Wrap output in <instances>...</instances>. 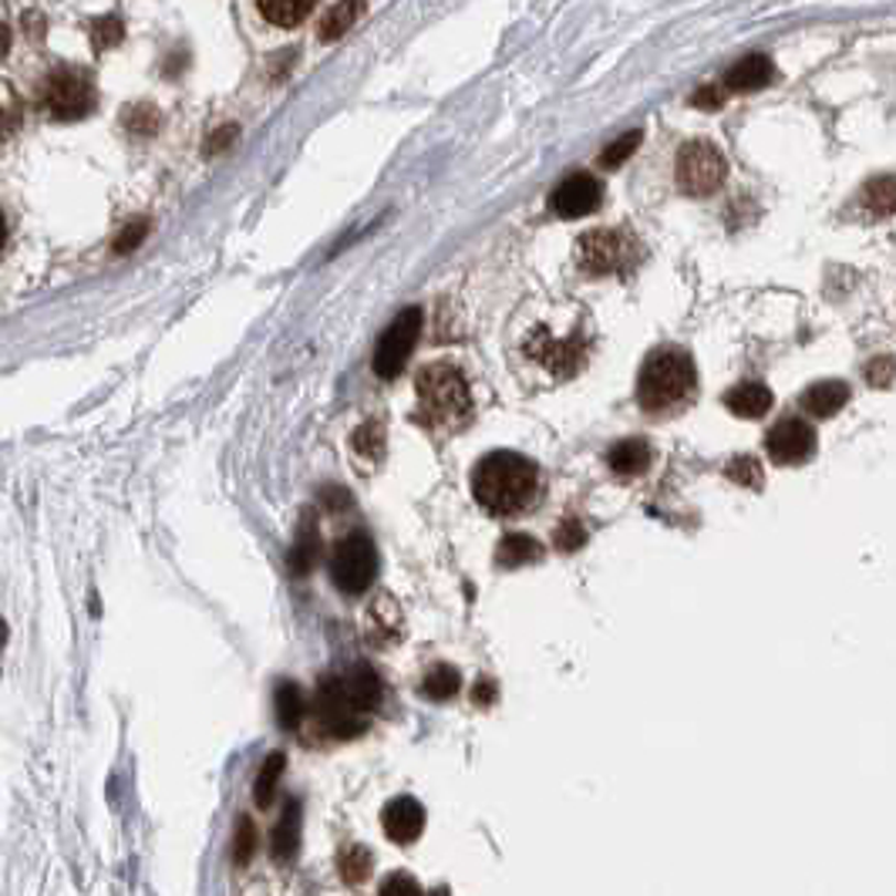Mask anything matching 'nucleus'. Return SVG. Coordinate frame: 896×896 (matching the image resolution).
Instances as JSON below:
<instances>
[{"label": "nucleus", "instance_id": "obj_1", "mask_svg": "<svg viewBox=\"0 0 896 896\" xmlns=\"http://www.w3.org/2000/svg\"><path fill=\"white\" fill-rule=\"evenodd\" d=\"M472 495L492 516H520L540 495V469L516 452H492L472 469Z\"/></svg>", "mask_w": 896, "mask_h": 896}, {"label": "nucleus", "instance_id": "obj_2", "mask_svg": "<svg viewBox=\"0 0 896 896\" xmlns=\"http://www.w3.org/2000/svg\"><path fill=\"white\" fill-rule=\"evenodd\" d=\"M694 384H697L694 361L684 351H678V348L654 351L644 361V367H640V381H637L640 408L668 412V408L681 405L684 398H691Z\"/></svg>", "mask_w": 896, "mask_h": 896}, {"label": "nucleus", "instance_id": "obj_3", "mask_svg": "<svg viewBox=\"0 0 896 896\" xmlns=\"http://www.w3.org/2000/svg\"><path fill=\"white\" fill-rule=\"evenodd\" d=\"M415 392H418V402L422 408L448 425V428H459L469 422L472 415V395H469V384H466V374L456 367V364H425L415 377Z\"/></svg>", "mask_w": 896, "mask_h": 896}, {"label": "nucleus", "instance_id": "obj_4", "mask_svg": "<svg viewBox=\"0 0 896 896\" xmlns=\"http://www.w3.org/2000/svg\"><path fill=\"white\" fill-rule=\"evenodd\" d=\"M41 108L51 115V118H61V121H72V118H85L95 105V88L88 82L85 72H75V68H57L44 78L41 85V95H38Z\"/></svg>", "mask_w": 896, "mask_h": 896}, {"label": "nucleus", "instance_id": "obj_5", "mask_svg": "<svg viewBox=\"0 0 896 896\" xmlns=\"http://www.w3.org/2000/svg\"><path fill=\"white\" fill-rule=\"evenodd\" d=\"M377 573V553L374 543L364 533H351L348 540L338 543L334 559H331V580L341 594L358 597L374 584Z\"/></svg>", "mask_w": 896, "mask_h": 896}, {"label": "nucleus", "instance_id": "obj_6", "mask_svg": "<svg viewBox=\"0 0 896 896\" xmlns=\"http://www.w3.org/2000/svg\"><path fill=\"white\" fill-rule=\"evenodd\" d=\"M576 264L594 277L620 274L623 267L637 264V246L630 236L617 230H594V233H584L580 243H576Z\"/></svg>", "mask_w": 896, "mask_h": 896}, {"label": "nucleus", "instance_id": "obj_7", "mask_svg": "<svg viewBox=\"0 0 896 896\" xmlns=\"http://www.w3.org/2000/svg\"><path fill=\"white\" fill-rule=\"evenodd\" d=\"M418 334H422V310L418 307L402 310L374 348V374L384 381L402 374V367L408 364V358L418 344Z\"/></svg>", "mask_w": 896, "mask_h": 896}, {"label": "nucleus", "instance_id": "obj_8", "mask_svg": "<svg viewBox=\"0 0 896 896\" xmlns=\"http://www.w3.org/2000/svg\"><path fill=\"white\" fill-rule=\"evenodd\" d=\"M725 156L712 142H687L678 152V182L691 196H708L725 182Z\"/></svg>", "mask_w": 896, "mask_h": 896}, {"label": "nucleus", "instance_id": "obj_9", "mask_svg": "<svg viewBox=\"0 0 896 896\" xmlns=\"http://www.w3.org/2000/svg\"><path fill=\"white\" fill-rule=\"evenodd\" d=\"M317 722L334 738H358L364 732V718L351 708L341 678H328L317 684Z\"/></svg>", "mask_w": 896, "mask_h": 896}, {"label": "nucleus", "instance_id": "obj_10", "mask_svg": "<svg viewBox=\"0 0 896 896\" xmlns=\"http://www.w3.org/2000/svg\"><path fill=\"white\" fill-rule=\"evenodd\" d=\"M604 200V185L590 175V172H573L566 175L550 196V210L559 220H580L587 213H594Z\"/></svg>", "mask_w": 896, "mask_h": 896}, {"label": "nucleus", "instance_id": "obj_11", "mask_svg": "<svg viewBox=\"0 0 896 896\" xmlns=\"http://www.w3.org/2000/svg\"><path fill=\"white\" fill-rule=\"evenodd\" d=\"M526 354H530L536 364L550 367L553 374H573L576 367L584 364L587 344H584L580 338L556 341V338H550L546 328H536V331L530 334V341H526Z\"/></svg>", "mask_w": 896, "mask_h": 896}, {"label": "nucleus", "instance_id": "obj_12", "mask_svg": "<svg viewBox=\"0 0 896 896\" xmlns=\"http://www.w3.org/2000/svg\"><path fill=\"white\" fill-rule=\"evenodd\" d=\"M765 448L779 466H802L815 452V431L799 418H786L768 431Z\"/></svg>", "mask_w": 896, "mask_h": 896}, {"label": "nucleus", "instance_id": "obj_13", "mask_svg": "<svg viewBox=\"0 0 896 896\" xmlns=\"http://www.w3.org/2000/svg\"><path fill=\"white\" fill-rule=\"evenodd\" d=\"M384 832H388V840L398 843V846H408L422 836V829H425V809L418 799L412 796H398L392 799L388 806H384Z\"/></svg>", "mask_w": 896, "mask_h": 896}, {"label": "nucleus", "instance_id": "obj_14", "mask_svg": "<svg viewBox=\"0 0 896 896\" xmlns=\"http://www.w3.org/2000/svg\"><path fill=\"white\" fill-rule=\"evenodd\" d=\"M402 627H405V620H402V607L395 604V597H392V594H381V597H374V600H371L367 617H364V633H367L371 644H377V648H388V644H395L398 633H402Z\"/></svg>", "mask_w": 896, "mask_h": 896}, {"label": "nucleus", "instance_id": "obj_15", "mask_svg": "<svg viewBox=\"0 0 896 896\" xmlns=\"http://www.w3.org/2000/svg\"><path fill=\"white\" fill-rule=\"evenodd\" d=\"M776 78V64L765 54H745L725 72V92H758L765 85H772Z\"/></svg>", "mask_w": 896, "mask_h": 896}, {"label": "nucleus", "instance_id": "obj_16", "mask_svg": "<svg viewBox=\"0 0 896 896\" xmlns=\"http://www.w3.org/2000/svg\"><path fill=\"white\" fill-rule=\"evenodd\" d=\"M341 684H344V694H348L351 708H354L358 715L374 712L377 704H381V697H384V684H381V678H377L367 664H354V668L341 678Z\"/></svg>", "mask_w": 896, "mask_h": 896}, {"label": "nucleus", "instance_id": "obj_17", "mask_svg": "<svg viewBox=\"0 0 896 896\" xmlns=\"http://www.w3.org/2000/svg\"><path fill=\"white\" fill-rule=\"evenodd\" d=\"M725 408L738 418H761V415H768V408H772V392L758 381L735 384V388L725 395Z\"/></svg>", "mask_w": 896, "mask_h": 896}, {"label": "nucleus", "instance_id": "obj_18", "mask_svg": "<svg viewBox=\"0 0 896 896\" xmlns=\"http://www.w3.org/2000/svg\"><path fill=\"white\" fill-rule=\"evenodd\" d=\"M297 850H300V802L290 799L284 806V815L274 829V836H270V853L277 863H287L297 856Z\"/></svg>", "mask_w": 896, "mask_h": 896}, {"label": "nucleus", "instance_id": "obj_19", "mask_svg": "<svg viewBox=\"0 0 896 896\" xmlns=\"http://www.w3.org/2000/svg\"><path fill=\"white\" fill-rule=\"evenodd\" d=\"M850 402V388L843 381H819L812 388L802 395V408L812 415V418H829L836 415L843 405Z\"/></svg>", "mask_w": 896, "mask_h": 896}, {"label": "nucleus", "instance_id": "obj_20", "mask_svg": "<svg viewBox=\"0 0 896 896\" xmlns=\"http://www.w3.org/2000/svg\"><path fill=\"white\" fill-rule=\"evenodd\" d=\"M607 466L617 476H640L651 466V445L640 438H623L607 452Z\"/></svg>", "mask_w": 896, "mask_h": 896}, {"label": "nucleus", "instance_id": "obj_21", "mask_svg": "<svg viewBox=\"0 0 896 896\" xmlns=\"http://www.w3.org/2000/svg\"><path fill=\"white\" fill-rule=\"evenodd\" d=\"M543 559V546L526 536V533H509L502 536L499 550H495V563L502 569H516V566H526V563H540Z\"/></svg>", "mask_w": 896, "mask_h": 896}, {"label": "nucleus", "instance_id": "obj_22", "mask_svg": "<svg viewBox=\"0 0 896 896\" xmlns=\"http://www.w3.org/2000/svg\"><path fill=\"white\" fill-rule=\"evenodd\" d=\"M256 11H260L274 28H297L313 14V4L310 0H260Z\"/></svg>", "mask_w": 896, "mask_h": 896}, {"label": "nucleus", "instance_id": "obj_23", "mask_svg": "<svg viewBox=\"0 0 896 896\" xmlns=\"http://www.w3.org/2000/svg\"><path fill=\"white\" fill-rule=\"evenodd\" d=\"M317 556H320V536H317V530H313V523L307 516L303 526H300V536H297V543L290 550V573L294 576H307L313 569Z\"/></svg>", "mask_w": 896, "mask_h": 896}, {"label": "nucleus", "instance_id": "obj_24", "mask_svg": "<svg viewBox=\"0 0 896 896\" xmlns=\"http://www.w3.org/2000/svg\"><path fill=\"white\" fill-rule=\"evenodd\" d=\"M371 866H374V856H371V850L361 846V843H348V846L341 850V856H338V873H341V879H344L348 886L364 883V879L371 876Z\"/></svg>", "mask_w": 896, "mask_h": 896}, {"label": "nucleus", "instance_id": "obj_25", "mask_svg": "<svg viewBox=\"0 0 896 896\" xmlns=\"http://www.w3.org/2000/svg\"><path fill=\"white\" fill-rule=\"evenodd\" d=\"M863 206L873 216H893L896 213V175H876L863 189Z\"/></svg>", "mask_w": 896, "mask_h": 896}, {"label": "nucleus", "instance_id": "obj_26", "mask_svg": "<svg viewBox=\"0 0 896 896\" xmlns=\"http://www.w3.org/2000/svg\"><path fill=\"white\" fill-rule=\"evenodd\" d=\"M284 768H287L284 751L267 755V761L260 765V776H256V786H253V799H256V806H260V809H267V806L274 802L277 782H280V776H284Z\"/></svg>", "mask_w": 896, "mask_h": 896}, {"label": "nucleus", "instance_id": "obj_27", "mask_svg": "<svg viewBox=\"0 0 896 896\" xmlns=\"http://www.w3.org/2000/svg\"><path fill=\"white\" fill-rule=\"evenodd\" d=\"M462 687V674L452 668V664H435L425 681H422V691L431 697V701H448V697H456V691Z\"/></svg>", "mask_w": 896, "mask_h": 896}, {"label": "nucleus", "instance_id": "obj_28", "mask_svg": "<svg viewBox=\"0 0 896 896\" xmlns=\"http://www.w3.org/2000/svg\"><path fill=\"white\" fill-rule=\"evenodd\" d=\"M358 14H364V4H334L324 18H320V24H317V38L320 41H338L351 24H354V18Z\"/></svg>", "mask_w": 896, "mask_h": 896}, {"label": "nucleus", "instance_id": "obj_29", "mask_svg": "<svg viewBox=\"0 0 896 896\" xmlns=\"http://www.w3.org/2000/svg\"><path fill=\"white\" fill-rule=\"evenodd\" d=\"M274 701H277V722L287 732H294L300 725V718H303V694H300V687L290 684V681H284V684H277V697Z\"/></svg>", "mask_w": 896, "mask_h": 896}, {"label": "nucleus", "instance_id": "obj_30", "mask_svg": "<svg viewBox=\"0 0 896 896\" xmlns=\"http://www.w3.org/2000/svg\"><path fill=\"white\" fill-rule=\"evenodd\" d=\"M354 452L364 462H381L384 459V425L381 422H364L354 435H351Z\"/></svg>", "mask_w": 896, "mask_h": 896}, {"label": "nucleus", "instance_id": "obj_31", "mask_svg": "<svg viewBox=\"0 0 896 896\" xmlns=\"http://www.w3.org/2000/svg\"><path fill=\"white\" fill-rule=\"evenodd\" d=\"M253 853H256V825H253L249 815H239L236 819V840H233V860H236V866H249Z\"/></svg>", "mask_w": 896, "mask_h": 896}, {"label": "nucleus", "instance_id": "obj_32", "mask_svg": "<svg viewBox=\"0 0 896 896\" xmlns=\"http://www.w3.org/2000/svg\"><path fill=\"white\" fill-rule=\"evenodd\" d=\"M644 142V132H627V136H620L617 142H610L604 152H600V166L604 169H617V166H623L633 152H637V146Z\"/></svg>", "mask_w": 896, "mask_h": 896}, {"label": "nucleus", "instance_id": "obj_33", "mask_svg": "<svg viewBox=\"0 0 896 896\" xmlns=\"http://www.w3.org/2000/svg\"><path fill=\"white\" fill-rule=\"evenodd\" d=\"M584 543H587V530L580 520H563L553 533V546L559 553H576V550H584Z\"/></svg>", "mask_w": 896, "mask_h": 896}, {"label": "nucleus", "instance_id": "obj_34", "mask_svg": "<svg viewBox=\"0 0 896 896\" xmlns=\"http://www.w3.org/2000/svg\"><path fill=\"white\" fill-rule=\"evenodd\" d=\"M125 125L132 128V132H139V136H152V132H159L162 115L152 105H132V108L125 111Z\"/></svg>", "mask_w": 896, "mask_h": 896}, {"label": "nucleus", "instance_id": "obj_35", "mask_svg": "<svg viewBox=\"0 0 896 896\" xmlns=\"http://www.w3.org/2000/svg\"><path fill=\"white\" fill-rule=\"evenodd\" d=\"M725 472H728V479H735V482H742V486H748V489H758V486H761V466H758L751 456L732 459Z\"/></svg>", "mask_w": 896, "mask_h": 896}, {"label": "nucleus", "instance_id": "obj_36", "mask_svg": "<svg viewBox=\"0 0 896 896\" xmlns=\"http://www.w3.org/2000/svg\"><path fill=\"white\" fill-rule=\"evenodd\" d=\"M121 38H125V28H121V21H118V18H102V21H95V24H92V41H95V47H98V51L115 47Z\"/></svg>", "mask_w": 896, "mask_h": 896}, {"label": "nucleus", "instance_id": "obj_37", "mask_svg": "<svg viewBox=\"0 0 896 896\" xmlns=\"http://www.w3.org/2000/svg\"><path fill=\"white\" fill-rule=\"evenodd\" d=\"M377 896H422V886L408 873H392L388 879L381 883Z\"/></svg>", "mask_w": 896, "mask_h": 896}, {"label": "nucleus", "instance_id": "obj_38", "mask_svg": "<svg viewBox=\"0 0 896 896\" xmlns=\"http://www.w3.org/2000/svg\"><path fill=\"white\" fill-rule=\"evenodd\" d=\"M725 98H728L725 85H708V88L694 92L691 105H694V108H704V111H718V108L725 105Z\"/></svg>", "mask_w": 896, "mask_h": 896}, {"label": "nucleus", "instance_id": "obj_39", "mask_svg": "<svg viewBox=\"0 0 896 896\" xmlns=\"http://www.w3.org/2000/svg\"><path fill=\"white\" fill-rule=\"evenodd\" d=\"M146 236H149V220L132 223L128 230H121V233H118V239H115V253H128V249H136V246H139Z\"/></svg>", "mask_w": 896, "mask_h": 896}, {"label": "nucleus", "instance_id": "obj_40", "mask_svg": "<svg viewBox=\"0 0 896 896\" xmlns=\"http://www.w3.org/2000/svg\"><path fill=\"white\" fill-rule=\"evenodd\" d=\"M236 136H239V128H236V125H226V128H220L216 136H210V139H206L203 152H206V156H220L223 149H230V146L236 142Z\"/></svg>", "mask_w": 896, "mask_h": 896}, {"label": "nucleus", "instance_id": "obj_41", "mask_svg": "<svg viewBox=\"0 0 896 896\" xmlns=\"http://www.w3.org/2000/svg\"><path fill=\"white\" fill-rule=\"evenodd\" d=\"M896 371V364L889 361V358H879V361H873L870 367H866V374H870V381L876 384V388H883V384H889V374Z\"/></svg>", "mask_w": 896, "mask_h": 896}, {"label": "nucleus", "instance_id": "obj_42", "mask_svg": "<svg viewBox=\"0 0 896 896\" xmlns=\"http://www.w3.org/2000/svg\"><path fill=\"white\" fill-rule=\"evenodd\" d=\"M472 701L479 704V708H489V704L495 701V681L492 678H482L472 691Z\"/></svg>", "mask_w": 896, "mask_h": 896}, {"label": "nucleus", "instance_id": "obj_43", "mask_svg": "<svg viewBox=\"0 0 896 896\" xmlns=\"http://www.w3.org/2000/svg\"><path fill=\"white\" fill-rule=\"evenodd\" d=\"M324 499H328L331 512H341L344 505H351V495H348V492H334V489H328V492H324Z\"/></svg>", "mask_w": 896, "mask_h": 896}, {"label": "nucleus", "instance_id": "obj_44", "mask_svg": "<svg viewBox=\"0 0 896 896\" xmlns=\"http://www.w3.org/2000/svg\"><path fill=\"white\" fill-rule=\"evenodd\" d=\"M428 896H452V893H448V889H445V886H438V889H431V893H428Z\"/></svg>", "mask_w": 896, "mask_h": 896}]
</instances>
